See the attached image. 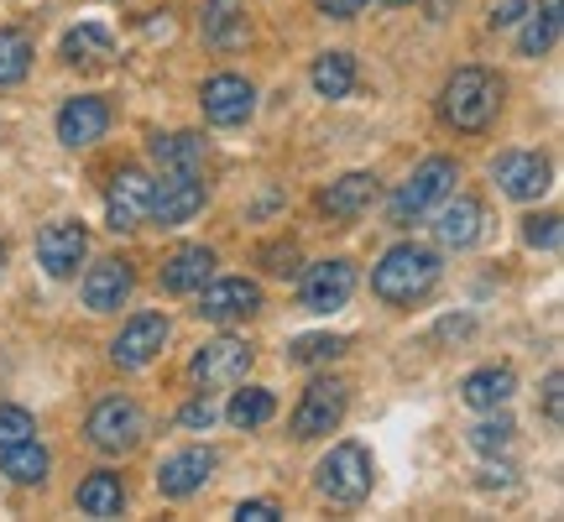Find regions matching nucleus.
Listing matches in <instances>:
<instances>
[{"instance_id":"1","label":"nucleus","mask_w":564,"mask_h":522,"mask_svg":"<svg viewBox=\"0 0 564 522\" xmlns=\"http://www.w3.org/2000/svg\"><path fill=\"white\" fill-rule=\"evenodd\" d=\"M502 79L481 68V63H465L455 68L440 89V121L455 131V137H486L497 116H502Z\"/></svg>"},{"instance_id":"2","label":"nucleus","mask_w":564,"mask_h":522,"mask_svg":"<svg viewBox=\"0 0 564 522\" xmlns=\"http://www.w3.org/2000/svg\"><path fill=\"white\" fill-rule=\"evenodd\" d=\"M440 272H444V261H440L434 246L403 241V246H392V251L371 267V293H377L387 308H413L419 298L434 293Z\"/></svg>"},{"instance_id":"3","label":"nucleus","mask_w":564,"mask_h":522,"mask_svg":"<svg viewBox=\"0 0 564 522\" xmlns=\"http://www.w3.org/2000/svg\"><path fill=\"white\" fill-rule=\"evenodd\" d=\"M371 486H377V465H371V449L356 439H340L314 465V491L335 507H361Z\"/></svg>"},{"instance_id":"4","label":"nucleus","mask_w":564,"mask_h":522,"mask_svg":"<svg viewBox=\"0 0 564 522\" xmlns=\"http://www.w3.org/2000/svg\"><path fill=\"white\" fill-rule=\"evenodd\" d=\"M84 439L95 444L100 455H131L141 439H147V413H141L137 398H121V392H110L89 407V418H84Z\"/></svg>"},{"instance_id":"5","label":"nucleus","mask_w":564,"mask_h":522,"mask_svg":"<svg viewBox=\"0 0 564 522\" xmlns=\"http://www.w3.org/2000/svg\"><path fill=\"white\" fill-rule=\"evenodd\" d=\"M460 183V162L455 157H423L419 167H413V178L387 199V220L392 225H413V220H423L434 204L449 194Z\"/></svg>"},{"instance_id":"6","label":"nucleus","mask_w":564,"mask_h":522,"mask_svg":"<svg viewBox=\"0 0 564 522\" xmlns=\"http://www.w3.org/2000/svg\"><path fill=\"white\" fill-rule=\"evenodd\" d=\"M345 413H350V387L340 377H314L303 387L288 428H293V439H324V434H335L345 423Z\"/></svg>"},{"instance_id":"7","label":"nucleus","mask_w":564,"mask_h":522,"mask_svg":"<svg viewBox=\"0 0 564 522\" xmlns=\"http://www.w3.org/2000/svg\"><path fill=\"white\" fill-rule=\"evenodd\" d=\"M251 361H257L251 340H241V335H215V340H204L199 350H194V361H188V377H194V387L215 392V387L246 382Z\"/></svg>"},{"instance_id":"8","label":"nucleus","mask_w":564,"mask_h":522,"mask_svg":"<svg viewBox=\"0 0 564 522\" xmlns=\"http://www.w3.org/2000/svg\"><path fill=\"white\" fill-rule=\"evenodd\" d=\"M299 303L308 314H340L345 303L356 298V261L345 257H329V261H314L299 272Z\"/></svg>"},{"instance_id":"9","label":"nucleus","mask_w":564,"mask_h":522,"mask_svg":"<svg viewBox=\"0 0 564 522\" xmlns=\"http://www.w3.org/2000/svg\"><path fill=\"white\" fill-rule=\"evenodd\" d=\"M167 335H173L167 314H158V308H141V314H131V319L121 324V335L110 340V361L121 366V371H141V366H152L162 356Z\"/></svg>"},{"instance_id":"10","label":"nucleus","mask_w":564,"mask_h":522,"mask_svg":"<svg viewBox=\"0 0 564 522\" xmlns=\"http://www.w3.org/2000/svg\"><path fill=\"white\" fill-rule=\"evenodd\" d=\"M262 282L251 278H209L199 287V303L194 314L209 324H236V319H257L262 314Z\"/></svg>"},{"instance_id":"11","label":"nucleus","mask_w":564,"mask_h":522,"mask_svg":"<svg viewBox=\"0 0 564 522\" xmlns=\"http://www.w3.org/2000/svg\"><path fill=\"white\" fill-rule=\"evenodd\" d=\"M204 183L199 173H162V183H152V204H147V225L158 230H178L204 209Z\"/></svg>"},{"instance_id":"12","label":"nucleus","mask_w":564,"mask_h":522,"mask_svg":"<svg viewBox=\"0 0 564 522\" xmlns=\"http://www.w3.org/2000/svg\"><path fill=\"white\" fill-rule=\"evenodd\" d=\"M199 105H204V121L209 126L236 131V126H246L257 116V89H251V79H241V74H209L199 89Z\"/></svg>"},{"instance_id":"13","label":"nucleus","mask_w":564,"mask_h":522,"mask_svg":"<svg viewBox=\"0 0 564 522\" xmlns=\"http://www.w3.org/2000/svg\"><path fill=\"white\" fill-rule=\"evenodd\" d=\"M84 257H89V230H84L79 220H53V225H42V236H37V267H42V272H47L53 282L79 278Z\"/></svg>"},{"instance_id":"14","label":"nucleus","mask_w":564,"mask_h":522,"mask_svg":"<svg viewBox=\"0 0 564 522\" xmlns=\"http://www.w3.org/2000/svg\"><path fill=\"white\" fill-rule=\"evenodd\" d=\"M481 225H486V204L476 194H444L434 204V241L444 251H470V246L481 241Z\"/></svg>"},{"instance_id":"15","label":"nucleus","mask_w":564,"mask_h":522,"mask_svg":"<svg viewBox=\"0 0 564 522\" xmlns=\"http://www.w3.org/2000/svg\"><path fill=\"white\" fill-rule=\"evenodd\" d=\"M491 178L502 183L507 199L518 204H533L549 194V183H554V162L544 152H502V157H491Z\"/></svg>"},{"instance_id":"16","label":"nucleus","mask_w":564,"mask_h":522,"mask_svg":"<svg viewBox=\"0 0 564 522\" xmlns=\"http://www.w3.org/2000/svg\"><path fill=\"white\" fill-rule=\"evenodd\" d=\"M147 204H152V178L141 167H121L105 188V225L116 236H131V230L147 225Z\"/></svg>"},{"instance_id":"17","label":"nucleus","mask_w":564,"mask_h":522,"mask_svg":"<svg viewBox=\"0 0 564 522\" xmlns=\"http://www.w3.org/2000/svg\"><path fill=\"white\" fill-rule=\"evenodd\" d=\"M215 470H220V455H215V449H204V444L178 449V455H167V460L158 465V491L167 497V502H188L194 491L209 486Z\"/></svg>"},{"instance_id":"18","label":"nucleus","mask_w":564,"mask_h":522,"mask_svg":"<svg viewBox=\"0 0 564 522\" xmlns=\"http://www.w3.org/2000/svg\"><path fill=\"white\" fill-rule=\"evenodd\" d=\"M131 287H137L131 261H126V257H105V261H95V267L84 272L79 293H84V308H89V314H116V308H126Z\"/></svg>"},{"instance_id":"19","label":"nucleus","mask_w":564,"mask_h":522,"mask_svg":"<svg viewBox=\"0 0 564 522\" xmlns=\"http://www.w3.org/2000/svg\"><path fill=\"white\" fill-rule=\"evenodd\" d=\"M53 126H58V141L68 152H84V146H95L110 131V105L100 95H74V100H63Z\"/></svg>"},{"instance_id":"20","label":"nucleus","mask_w":564,"mask_h":522,"mask_svg":"<svg viewBox=\"0 0 564 522\" xmlns=\"http://www.w3.org/2000/svg\"><path fill=\"white\" fill-rule=\"evenodd\" d=\"M215 267H220V257H215L209 246H178V251L158 267V287L173 293V298H188V293H199L204 282L215 278Z\"/></svg>"},{"instance_id":"21","label":"nucleus","mask_w":564,"mask_h":522,"mask_svg":"<svg viewBox=\"0 0 564 522\" xmlns=\"http://www.w3.org/2000/svg\"><path fill=\"white\" fill-rule=\"evenodd\" d=\"M371 199H377V178H371V173H340L329 188H319L314 209H319L324 220L350 225V220H361L366 209H371Z\"/></svg>"},{"instance_id":"22","label":"nucleus","mask_w":564,"mask_h":522,"mask_svg":"<svg viewBox=\"0 0 564 522\" xmlns=\"http://www.w3.org/2000/svg\"><path fill=\"white\" fill-rule=\"evenodd\" d=\"M518 392V371L507 361H491V366H476L470 377L460 382V402L476 407V413H491V407H507Z\"/></svg>"},{"instance_id":"23","label":"nucleus","mask_w":564,"mask_h":522,"mask_svg":"<svg viewBox=\"0 0 564 522\" xmlns=\"http://www.w3.org/2000/svg\"><path fill=\"white\" fill-rule=\"evenodd\" d=\"M199 32H204V42L220 47V53L246 47V37H251V26H246V0H204Z\"/></svg>"},{"instance_id":"24","label":"nucleus","mask_w":564,"mask_h":522,"mask_svg":"<svg viewBox=\"0 0 564 522\" xmlns=\"http://www.w3.org/2000/svg\"><path fill=\"white\" fill-rule=\"evenodd\" d=\"M58 58L68 63V68H105V63L116 58V37L105 32L100 21H79V26L58 42Z\"/></svg>"},{"instance_id":"25","label":"nucleus","mask_w":564,"mask_h":522,"mask_svg":"<svg viewBox=\"0 0 564 522\" xmlns=\"http://www.w3.org/2000/svg\"><path fill=\"white\" fill-rule=\"evenodd\" d=\"M74 507H79L84 518H121L126 512V481L116 476V470H95V476H84L79 481Z\"/></svg>"},{"instance_id":"26","label":"nucleus","mask_w":564,"mask_h":522,"mask_svg":"<svg viewBox=\"0 0 564 522\" xmlns=\"http://www.w3.org/2000/svg\"><path fill=\"white\" fill-rule=\"evenodd\" d=\"M147 152L162 173H199L204 167V137L199 131H167V137H152Z\"/></svg>"},{"instance_id":"27","label":"nucleus","mask_w":564,"mask_h":522,"mask_svg":"<svg viewBox=\"0 0 564 522\" xmlns=\"http://www.w3.org/2000/svg\"><path fill=\"white\" fill-rule=\"evenodd\" d=\"M523 32H518V58H544L549 47L560 42V26H564V17H560V0H544L539 11L528 6L523 11V21H518Z\"/></svg>"},{"instance_id":"28","label":"nucleus","mask_w":564,"mask_h":522,"mask_svg":"<svg viewBox=\"0 0 564 522\" xmlns=\"http://www.w3.org/2000/svg\"><path fill=\"white\" fill-rule=\"evenodd\" d=\"M47 470H53V455L37 439H21L0 449V476H11L17 486H47Z\"/></svg>"},{"instance_id":"29","label":"nucleus","mask_w":564,"mask_h":522,"mask_svg":"<svg viewBox=\"0 0 564 522\" xmlns=\"http://www.w3.org/2000/svg\"><path fill=\"white\" fill-rule=\"evenodd\" d=\"M308 84H314L319 100H345L356 89V58L350 53H319L308 68Z\"/></svg>"},{"instance_id":"30","label":"nucleus","mask_w":564,"mask_h":522,"mask_svg":"<svg viewBox=\"0 0 564 522\" xmlns=\"http://www.w3.org/2000/svg\"><path fill=\"white\" fill-rule=\"evenodd\" d=\"M32 58H37L32 37L21 26H0V89H17L32 74Z\"/></svg>"},{"instance_id":"31","label":"nucleus","mask_w":564,"mask_h":522,"mask_svg":"<svg viewBox=\"0 0 564 522\" xmlns=\"http://www.w3.org/2000/svg\"><path fill=\"white\" fill-rule=\"evenodd\" d=\"M225 418H230V428H241V434L267 428V423L278 418V398H272L267 387H246V392H236V398H230Z\"/></svg>"},{"instance_id":"32","label":"nucleus","mask_w":564,"mask_h":522,"mask_svg":"<svg viewBox=\"0 0 564 522\" xmlns=\"http://www.w3.org/2000/svg\"><path fill=\"white\" fill-rule=\"evenodd\" d=\"M345 350H350L345 335H299V340L288 345V361L293 366H324V361H335V356H345Z\"/></svg>"},{"instance_id":"33","label":"nucleus","mask_w":564,"mask_h":522,"mask_svg":"<svg viewBox=\"0 0 564 522\" xmlns=\"http://www.w3.org/2000/svg\"><path fill=\"white\" fill-rule=\"evenodd\" d=\"M512 434H518V423L507 418L502 407H491V413L470 428V449H476V455H502L507 444H512Z\"/></svg>"},{"instance_id":"34","label":"nucleus","mask_w":564,"mask_h":522,"mask_svg":"<svg viewBox=\"0 0 564 522\" xmlns=\"http://www.w3.org/2000/svg\"><path fill=\"white\" fill-rule=\"evenodd\" d=\"M257 267H262L267 278H299L303 272V251H299V241H288V236H278V241H267V246H257Z\"/></svg>"},{"instance_id":"35","label":"nucleus","mask_w":564,"mask_h":522,"mask_svg":"<svg viewBox=\"0 0 564 522\" xmlns=\"http://www.w3.org/2000/svg\"><path fill=\"white\" fill-rule=\"evenodd\" d=\"M21 439H37V418L21 407V402H0V449Z\"/></svg>"},{"instance_id":"36","label":"nucleus","mask_w":564,"mask_h":522,"mask_svg":"<svg viewBox=\"0 0 564 522\" xmlns=\"http://www.w3.org/2000/svg\"><path fill=\"white\" fill-rule=\"evenodd\" d=\"M523 241L554 251V246H560V215H528V220H523Z\"/></svg>"},{"instance_id":"37","label":"nucleus","mask_w":564,"mask_h":522,"mask_svg":"<svg viewBox=\"0 0 564 522\" xmlns=\"http://www.w3.org/2000/svg\"><path fill=\"white\" fill-rule=\"evenodd\" d=\"M215 418H220V407L209 402V392H199L194 402H183V407H178V423H183V428H194V434H199V428H209Z\"/></svg>"},{"instance_id":"38","label":"nucleus","mask_w":564,"mask_h":522,"mask_svg":"<svg viewBox=\"0 0 564 522\" xmlns=\"http://www.w3.org/2000/svg\"><path fill=\"white\" fill-rule=\"evenodd\" d=\"M528 6H533V0H497V6H491V32H507V26H518Z\"/></svg>"},{"instance_id":"39","label":"nucleus","mask_w":564,"mask_h":522,"mask_svg":"<svg viewBox=\"0 0 564 522\" xmlns=\"http://www.w3.org/2000/svg\"><path fill=\"white\" fill-rule=\"evenodd\" d=\"M319 6V17H329V21H356L366 11V0H314Z\"/></svg>"},{"instance_id":"40","label":"nucleus","mask_w":564,"mask_h":522,"mask_svg":"<svg viewBox=\"0 0 564 522\" xmlns=\"http://www.w3.org/2000/svg\"><path fill=\"white\" fill-rule=\"evenodd\" d=\"M560 387H564V377L560 371H549L544 377V418L554 423V428H560Z\"/></svg>"},{"instance_id":"41","label":"nucleus","mask_w":564,"mask_h":522,"mask_svg":"<svg viewBox=\"0 0 564 522\" xmlns=\"http://www.w3.org/2000/svg\"><path fill=\"white\" fill-rule=\"evenodd\" d=\"M236 518L241 522H272V518H282V512H278V502H241L236 507Z\"/></svg>"},{"instance_id":"42","label":"nucleus","mask_w":564,"mask_h":522,"mask_svg":"<svg viewBox=\"0 0 564 522\" xmlns=\"http://www.w3.org/2000/svg\"><path fill=\"white\" fill-rule=\"evenodd\" d=\"M387 11H403V6H413V0H382Z\"/></svg>"},{"instance_id":"43","label":"nucleus","mask_w":564,"mask_h":522,"mask_svg":"<svg viewBox=\"0 0 564 522\" xmlns=\"http://www.w3.org/2000/svg\"><path fill=\"white\" fill-rule=\"evenodd\" d=\"M0 272H6V246H0Z\"/></svg>"}]
</instances>
